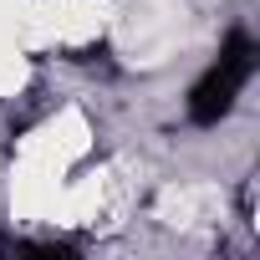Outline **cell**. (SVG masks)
Segmentation results:
<instances>
[{
  "instance_id": "6da1fadb",
  "label": "cell",
  "mask_w": 260,
  "mask_h": 260,
  "mask_svg": "<svg viewBox=\"0 0 260 260\" xmlns=\"http://www.w3.org/2000/svg\"><path fill=\"white\" fill-rule=\"evenodd\" d=\"M250 72H255V41H250L245 31H235V36L224 41L219 61H214V67L199 77V87L189 92V117H194L199 127L219 122V117L235 107V97H240V87L250 82Z\"/></svg>"
}]
</instances>
